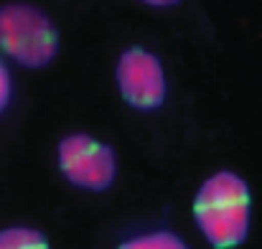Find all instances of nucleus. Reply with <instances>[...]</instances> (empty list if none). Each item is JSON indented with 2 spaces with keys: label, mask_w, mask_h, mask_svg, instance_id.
I'll use <instances>...</instances> for the list:
<instances>
[{
  "label": "nucleus",
  "mask_w": 262,
  "mask_h": 249,
  "mask_svg": "<svg viewBox=\"0 0 262 249\" xmlns=\"http://www.w3.org/2000/svg\"><path fill=\"white\" fill-rule=\"evenodd\" d=\"M252 196L242 175L219 170L206 178L193 198V216L214 249H234L247 239Z\"/></svg>",
  "instance_id": "obj_1"
},
{
  "label": "nucleus",
  "mask_w": 262,
  "mask_h": 249,
  "mask_svg": "<svg viewBox=\"0 0 262 249\" xmlns=\"http://www.w3.org/2000/svg\"><path fill=\"white\" fill-rule=\"evenodd\" d=\"M0 49L28 69H41L56 59L59 33L51 18L26 3L0 8Z\"/></svg>",
  "instance_id": "obj_2"
},
{
  "label": "nucleus",
  "mask_w": 262,
  "mask_h": 249,
  "mask_svg": "<svg viewBox=\"0 0 262 249\" xmlns=\"http://www.w3.org/2000/svg\"><path fill=\"white\" fill-rule=\"evenodd\" d=\"M59 168L79 188L107 191L117 175V158L107 143L89 135H69L59 143Z\"/></svg>",
  "instance_id": "obj_3"
},
{
  "label": "nucleus",
  "mask_w": 262,
  "mask_h": 249,
  "mask_svg": "<svg viewBox=\"0 0 262 249\" xmlns=\"http://www.w3.org/2000/svg\"><path fill=\"white\" fill-rule=\"evenodd\" d=\"M115 77L120 94L135 109L148 112L166 102V74L161 59L143 46H133L120 56Z\"/></svg>",
  "instance_id": "obj_4"
},
{
  "label": "nucleus",
  "mask_w": 262,
  "mask_h": 249,
  "mask_svg": "<svg viewBox=\"0 0 262 249\" xmlns=\"http://www.w3.org/2000/svg\"><path fill=\"white\" fill-rule=\"evenodd\" d=\"M0 249H51V244L38 229L8 227L0 232Z\"/></svg>",
  "instance_id": "obj_5"
},
{
  "label": "nucleus",
  "mask_w": 262,
  "mask_h": 249,
  "mask_svg": "<svg viewBox=\"0 0 262 249\" xmlns=\"http://www.w3.org/2000/svg\"><path fill=\"white\" fill-rule=\"evenodd\" d=\"M117 249H188V244L178 234L161 229V232H148V234L125 239Z\"/></svg>",
  "instance_id": "obj_6"
},
{
  "label": "nucleus",
  "mask_w": 262,
  "mask_h": 249,
  "mask_svg": "<svg viewBox=\"0 0 262 249\" xmlns=\"http://www.w3.org/2000/svg\"><path fill=\"white\" fill-rule=\"evenodd\" d=\"M10 94H13L10 72H8V66L0 61V115H3V109L8 107V102H10Z\"/></svg>",
  "instance_id": "obj_7"
},
{
  "label": "nucleus",
  "mask_w": 262,
  "mask_h": 249,
  "mask_svg": "<svg viewBox=\"0 0 262 249\" xmlns=\"http://www.w3.org/2000/svg\"><path fill=\"white\" fill-rule=\"evenodd\" d=\"M148 5H156V8H168V5H178L181 0H143Z\"/></svg>",
  "instance_id": "obj_8"
}]
</instances>
